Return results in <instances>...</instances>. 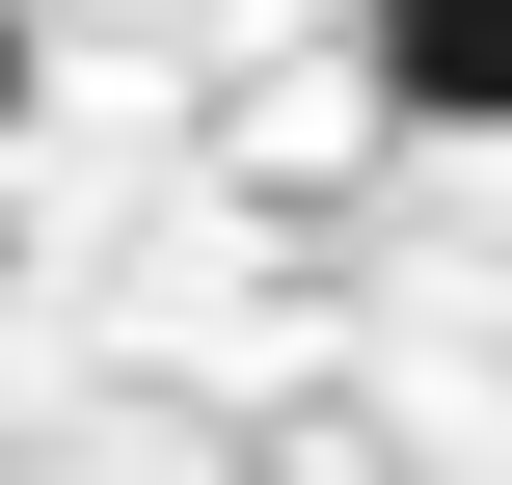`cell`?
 <instances>
[{
	"mask_svg": "<svg viewBox=\"0 0 512 485\" xmlns=\"http://www.w3.org/2000/svg\"><path fill=\"white\" fill-rule=\"evenodd\" d=\"M351 54H378V108H432V135H512V0H351Z\"/></svg>",
	"mask_w": 512,
	"mask_h": 485,
	"instance_id": "6da1fadb",
	"label": "cell"
},
{
	"mask_svg": "<svg viewBox=\"0 0 512 485\" xmlns=\"http://www.w3.org/2000/svg\"><path fill=\"white\" fill-rule=\"evenodd\" d=\"M0 135H27V0H0Z\"/></svg>",
	"mask_w": 512,
	"mask_h": 485,
	"instance_id": "7a4b0ae2",
	"label": "cell"
}]
</instances>
